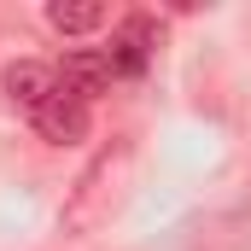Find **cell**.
<instances>
[{"instance_id":"cell-3","label":"cell","mask_w":251,"mask_h":251,"mask_svg":"<svg viewBox=\"0 0 251 251\" xmlns=\"http://www.w3.org/2000/svg\"><path fill=\"white\" fill-rule=\"evenodd\" d=\"M53 94H59V64H41V59L6 64V100H12V105H24L29 117H35Z\"/></svg>"},{"instance_id":"cell-6","label":"cell","mask_w":251,"mask_h":251,"mask_svg":"<svg viewBox=\"0 0 251 251\" xmlns=\"http://www.w3.org/2000/svg\"><path fill=\"white\" fill-rule=\"evenodd\" d=\"M105 18H111L105 0H47V24L59 35H94Z\"/></svg>"},{"instance_id":"cell-2","label":"cell","mask_w":251,"mask_h":251,"mask_svg":"<svg viewBox=\"0 0 251 251\" xmlns=\"http://www.w3.org/2000/svg\"><path fill=\"white\" fill-rule=\"evenodd\" d=\"M35 134L47 140V146H76V140H88V128H94V100H82V94H70V88H59L35 117Z\"/></svg>"},{"instance_id":"cell-1","label":"cell","mask_w":251,"mask_h":251,"mask_svg":"<svg viewBox=\"0 0 251 251\" xmlns=\"http://www.w3.org/2000/svg\"><path fill=\"white\" fill-rule=\"evenodd\" d=\"M128 170H134V134H111L82 164V176L70 181V193H64V204H59V234L64 240H88V234H100L123 210Z\"/></svg>"},{"instance_id":"cell-5","label":"cell","mask_w":251,"mask_h":251,"mask_svg":"<svg viewBox=\"0 0 251 251\" xmlns=\"http://www.w3.org/2000/svg\"><path fill=\"white\" fill-rule=\"evenodd\" d=\"M152 47H158V24H152V18H123L117 35H111V70H117V76L146 70Z\"/></svg>"},{"instance_id":"cell-4","label":"cell","mask_w":251,"mask_h":251,"mask_svg":"<svg viewBox=\"0 0 251 251\" xmlns=\"http://www.w3.org/2000/svg\"><path fill=\"white\" fill-rule=\"evenodd\" d=\"M111 76H117V70H111V53H100V47H76V53H64V64H59V88L82 94V100L105 94Z\"/></svg>"}]
</instances>
